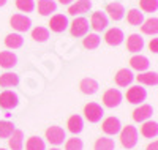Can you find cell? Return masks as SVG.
Here are the masks:
<instances>
[{
	"label": "cell",
	"mask_w": 158,
	"mask_h": 150,
	"mask_svg": "<svg viewBox=\"0 0 158 150\" xmlns=\"http://www.w3.org/2000/svg\"><path fill=\"white\" fill-rule=\"evenodd\" d=\"M51 150H60V148H51Z\"/></svg>",
	"instance_id": "cell-42"
},
{
	"label": "cell",
	"mask_w": 158,
	"mask_h": 150,
	"mask_svg": "<svg viewBox=\"0 0 158 150\" xmlns=\"http://www.w3.org/2000/svg\"><path fill=\"white\" fill-rule=\"evenodd\" d=\"M127 21L131 25H141L144 22V15L139 10H130L128 15H127Z\"/></svg>",
	"instance_id": "cell-29"
},
{
	"label": "cell",
	"mask_w": 158,
	"mask_h": 150,
	"mask_svg": "<svg viewBox=\"0 0 158 150\" xmlns=\"http://www.w3.org/2000/svg\"><path fill=\"white\" fill-rule=\"evenodd\" d=\"M18 103H19V100H18V95H16V93H13V92H10V90L0 93V107H2V109H6V111H10V109L16 107Z\"/></svg>",
	"instance_id": "cell-6"
},
{
	"label": "cell",
	"mask_w": 158,
	"mask_h": 150,
	"mask_svg": "<svg viewBox=\"0 0 158 150\" xmlns=\"http://www.w3.org/2000/svg\"><path fill=\"white\" fill-rule=\"evenodd\" d=\"M19 84V76L15 73L0 74V87H15Z\"/></svg>",
	"instance_id": "cell-22"
},
{
	"label": "cell",
	"mask_w": 158,
	"mask_h": 150,
	"mask_svg": "<svg viewBox=\"0 0 158 150\" xmlns=\"http://www.w3.org/2000/svg\"><path fill=\"white\" fill-rule=\"evenodd\" d=\"M16 62H18V57L15 56L13 52H10V51H3V52H0V66L2 68H13L16 65Z\"/></svg>",
	"instance_id": "cell-19"
},
{
	"label": "cell",
	"mask_w": 158,
	"mask_h": 150,
	"mask_svg": "<svg viewBox=\"0 0 158 150\" xmlns=\"http://www.w3.org/2000/svg\"><path fill=\"white\" fill-rule=\"evenodd\" d=\"M114 147H115L114 139H111V138H100V139H97L94 148L95 150H114Z\"/></svg>",
	"instance_id": "cell-31"
},
{
	"label": "cell",
	"mask_w": 158,
	"mask_h": 150,
	"mask_svg": "<svg viewBox=\"0 0 158 150\" xmlns=\"http://www.w3.org/2000/svg\"><path fill=\"white\" fill-rule=\"evenodd\" d=\"M92 8V2L90 0H77L74 5H71L68 8V15L76 16V15H82V13H87Z\"/></svg>",
	"instance_id": "cell-15"
},
{
	"label": "cell",
	"mask_w": 158,
	"mask_h": 150,
	"mask_svg": "<svg viewBox=\"0 0 158 150\" xmlns=\"http://www.w3.org/2000/svg\"><path fill=\"white\" fill-rule=\"evenodd\" d=\"M147 97V92L146 89H142L141 85H135V87H130L128 92H127V100L133 104H139L146 100Z\"/></svg>",
	"instance_id": "cell-3"
},
{
	"label": "cell",
	"mask_w": 158,
	"mask_h": 150,
	"mask_svg": "<svg viewBox=\"0 0 158 150\" xmlns=\"http://www.w3.org/2000/svg\"><path fill=\"white\" fill-rule=\"evenodd\" d=\"M152 114H153L152 106L150 104H142L133 111V120L135 122H146L147 119L152 117Z\"/></svg>",
	"instance_id": "cell-12"
},
{
	"label": "cell",
	"mask_w": 158,
	"mask_h": 150,
	"mask_svg": "<svg viewBox=\"0 0 158 150\" xmlns=\"http://www.w3.org/2000/svg\"><path fill=\"white\" fill-rule=\"evenodd\" d=\"M141 30H142V33H147V35H156V32H158V19L150 18L147 21H144L141 24Z\"/></svg>",
	"instance_id": "cell-26"
},
{
	"label": "cell",
	"mask_w": 158,
	"mask_h": 150,
	"mask_svg": "<svg viewBox=\"0 0 158 150\" xmlns=\"http://www.w3.org/2000/svg\"><path fill=\"white\" fill-rule=\"evenodd\" d=\"M57 10V3L54 0H38V13L43 16H48Z\"/></svg>",
	"instance_id": "cell-17"
},
{
	"label": "cell",
	"mask_w": 158,
	"mask_h": 150,
	"mask_svg": "<svg viewBox=\"0 0 158 150\" xmlns=\"http://www.w3.org/2000/svg\"><path fill=\"white\" fill-rule=\"evenodd\" d=\"M133 73H131L130 70H127V68H123V70H118L117 74H115V84L120 85V87H127L130 85L131 82H133Z\"/></svg>",
	"instance_id": "cell-14"
},
{
	"label": "cell",
	"mask_w": 158,
	"mask_h": 150,
	"mask_svg": "<svg viewBox=\"0 0 158 150\" xmlns=\"http://www.w3.org/2000/svg\"><path fill=\"white\" fill-rule=\"evenodd\" d=\"M68 130L73 133V134H77V133H81L82 128H84V120L81 115H71L68 119V123H67Z\"/></svg>",
	"instance_id": "cell-20"
},
{
	"label": "cell",
	"mask_w": 158,
	"mask_h": 150,
	"mask_svg": "<svg viewBox=\"0 0 158 150\" xmlns=\"http://www.w3.org/2000/svg\"><path fill=\"white\" fill-rule=\"evenodd\" d=\"M141 134L144 136V138H155V136L158 134V123L156 122H146L142 127H141Z\"/></svg>",
	"instance_id": "cell-24"
},
{
	"label": "cell",
	"mask_w": 158,
	"mask_h": 150,
	"mask_svg": "<svg viewBox=\"0 0 158 150\" xmlns=\"http://www.w3.org/2000/svg\"><path fill=\"white\" fill-rule=\"evenodd\" d=\"M24 43V38L19 35V33H10L6 35L5 38V44L6 48H11V49H19Z\"/></svg>",
	"instance_id": "cell-27"
},
{
	"label": "cell",
	"mask_w": 158,
	"mask_h": 150,
	"mask_svg": "<svg viewBox=\"0 0 158 150\" xmlns=\"http://www.w3.org/2000/svg\"><path fill=\"white\" fill-rule=\"evenodd\" d=\"M149 48H150V51H152V52H156V51H158V40H156V38H153L152 41H150Z\"/></svg>",
	"instance_id": "cell-38"
},
{
	"label": "cell",
	"mask_w": 158,
	"mask_h": 150,
	"mask_svg": "<svg viewBox=\"0 0 158 150\" xmlns=\"http://www.w3.org/2000/svg\"><path fill=\"white\" fill-rule=\"evenodd\" d=\"M10 24H11L13 29H16L18 32H25V30L30 29L32 21H30V18L24 16V15H13L11 19H10Z\"/></svg>",
	"instance_id": "cell-4"
},
{
	"label": "cell",
	"mask_w": 158,
	"mask_h": 150,
	"mask_svg": "<svg viewBox=\"0 0 158 150\" xmlns=\"http://www.w3.org/2000/svg\"><path fill=\"white\" fill-rule=\"evenodd\" d=\"M15 131V125L8 120H2L0 122V138H10L11 133Z\"/></svg>",
	"instance_id": "cell-33"
},
{
	"label": "cell",
	"mask_w": 158,
	"mask_h": 150,
	"mask_svg": "<svg viewBox=\"0 0 158 150\" xmlns=\"http://www.w3.org/2000/svg\"><path fill=\"white\" fill-rule=\"evenodd\" d=\"M59 2H60L62 5H70V3L73 2V0H59Z\"/></svg>",
	"instance_id": "cell-40"
},
{
	"label": "cell",
	"mask_w": 158,
	"mask_h": 150,
	"mask_svg": "<svg viewBox=\"0 0 158 150\" xmlns=\"http://www.w3.org/2000/svg\"><path fill=\"white\" fill-rule=\"evenodd\" d=\"M84 114H85V119L89 120V122H92V123H97V122H100L101 120V117H103V107L100 106V104H97V103H89V104H85V107H84Z\"/></svg>",
	"instance_id": "cell-2"
},
{
	"label": "cell",
	"mask_w": 158,
	"mask_h": 150,
	"mask_svg": "<svg viewBox=\"0 0 158 150\" xmlns=\"http://www.w3.org/2000/svg\"><path fill=\"white\" fill-rule=\"evenodd\" d=\"M89 30V21L85 18H76L73 22H71V27H70V32L73 36H82L85 35Z\"/></svg>",
	"instance_id": "cell-8"
},
{
	"label": "cell",
	"mask_w": 158,
	"mask_h": 150,
	"mask_svg": "<svg viewBox=\"0 0 158 150\" xmlns=\"http://www.w3.org/2000/svg\"><path fill=\"white\" fill-rule=\"evenodd\" d=\"M90 25L94 27V30H97V32L104 30L106 25H108V16L104 15V13H101V11H95L94 15H92Z\"/></svg>",
	"instance_id": "cell-9"
},
{
	"label": "cell",
	"mask_w": 158,
	"mask_h": 150,
	"mask_svg": "<svg viewBox=\"0 0 158 150\" xmlns=\"http://www.w3.org/2000/svg\"><path fill=\"white\" fill-rule=\"evenodd\" d=\"M104 40H106V43L109 46H118V44L123 41V32L120 29H117V27H112V29H109L106 32Z\"/></svg>",
	"instance_id": "cell-10"
},
{
	"label": "cell",
	"mask_w": 158,
	"mask_h": 150,
	"mask_svg": "<svg viewBox=\"0 0 158 150\" xmlns=\"http://www.w3.org/2000/svg\"><path fill=\"white\" fill-rule=\"evenodd\" d=\"M130 65H131V68H135V70H138V71H144V70L149 68L150 62H149L147 57H144V56H135V57H131Z\"/></svg>",
	"instance_id": "cell-23"
},
{
	"label": "cell",
	"mask_w": 158,
	"mask_h": 150,
	"mask_svg": "<svg viewBox=\"0 0 158 150\" xmlns=\"http://www.w3.org/2000/svg\"><path fill=\"white\" fill-rule=\"evenodd\" d=\"M120 133V142L125 148H133L138 142V130L135 127H131V125H127L123 127L122 131H118Z\"/></svg>",
	"instance_id": "cell-1"
},
{
	"label": "cell",
	"mask_w": 158,
	"mask_h": 150,
	"mask_svg": "<svg viewBox=\"0 0 158 150\" xmlns=\"http://www.w3.org/2000/svg\"><path fill=\"white\" fill-rule=\"evenodd\" d=\"M16 6H18L21 11L30 13V11H33V8H35V2H33V0H16Z\"/></svg>",
	"instance_id": "cell-36"
},
{
	"label": "cell",
	"mask_w": 158,
	"mask_h": 150,
	"mask_svg": "<svg viewBox=\"0 0 158 150\" xmlns=\"http://www.w3.org/2000/svg\"><path fill=\"white\" fill-rule=\"evenodd\" d=\"M49 27H51L52 32H57V33L63 32V30L68 27V19H67V16H63V15L52 16L51 21H49Z\"/></svg>",
	"instance_id": "cell-11"
},
{
	"label": "cell",
	"mask_w": 158,
	"mask_h": 150,
	"mask_svg": "<svg viewBox=\"0 0 158 150\" xmlns=\"http://www.w3.org/2000/svg\"><path fill=\"white\" fill-rule=\"evenodd\" d=\"M79 89H81L82 93L85 95H94L97 90H98V82L95 79H90V77H85L81 81V84H79Z\"/></svg>",
	"instance_id": "cell-18"
},
{
	"label": "cell",
	"mask_w": 158,
	"mask_h": 150,
	"mask_svg": "<svg viewBox=\"0 0 158 150\" xmlns=\"http://www.w3.org/2000/svg\"><path fill=\"white\" fill-rule=\"evenodd\" d=\"M141 10L142 11H147V13H153L158 8V0H141L139 2Z\"/></svg>",
	"instance_id": "cell-35"
},
{
	"label": "cell",
	"mask_w": 158,
	"mask_h": 150,
	"mask_svg": "<svg viewBox=\"0 0 158 150\" xmlns=\"http://www.w3.org/2000/svg\"><path fill=\"white\" fill-rule=\"evenodd\" d=\"M136 79H138L139 84H146V85H156V82H158V76H156V73H153V71H150V73H142V74L136 76Z\"/></svg>",
	"instance_id": "cell-28"
},
{
	"label": "cell",
	"mask_w": 158,
	"mask_h": 150,
	"mask_svg": "<svg viewBox=\"0 0 158 150\" xmlns=\"http://www.w3.org/2000/svg\"><path fill=\"white\" fill-rule=\"evenodd\" d=\"M147 150H158V142H152V144H149Z\"/></svg>",
	"instance_id": "cell-39"
},
{
	"label": "cell",
	"mask_w": 158,
	"mask_h": 150,
	"mask_svg": "<svg viewBox=\"0 0 158 150\" xmlns=\"http://www.w3.org/2000/svg\"><path fill=\"white\" fill-rule=\"evenodd\" d=\"M65 150H82V141L77 138H71L65 144Z\"/></svg>",
	"instance_id": "cell-37"
},
{
	"label": "cell",
	"mask_w": 158,
	"mask_h": 150,
	"mask_svg": "<svg viewBox=\"0 0 158 150\" xmlns=\"http://www.w3.org/2000/svg\"><path fill=\"white\" fill-rule=\"evenodd\" d=\"M108 13H109V16H111L112 21H120V19L123 18L125 8H123L122 3L114 2V3H109V5H108Z\"/></svg>",
	"instance_id": "cell-21"
},
{
	"label": "cell",
	"mask_w": 158,
	"mask_h": 150,
	"mask_svg": "<svg viewBox=\"0 0 158 150\" xmlns=\"http://www.w3.org/2000/svg\"><path fill=\"white\" fill-rule=\"evenodd\" d=\"M120 101H122V93L117 89H109L103 95V103L108 107H115V106L120 104Z\"/></svg>",
	"instance_id": "cell-7"
},
{
	"label": "cell",
	"mask_w": 158,
	"mask_h": 150,
	"mask_svg": "<svg viewBox=\"0 0 158 150\" xmlns=\"http://www.w3.org/2000/svg\"><path fill=\"white\" fill-rule=\"evenodd\" d=\"M0 150H5V148H0Z\"/></svg>",
	"instance_id": "cell-43"
},
{
	"label": "cell",
	"mask_w": 158,
	"mask_h": 150,
	"mask_svg": "<svg viewBox=\"0 0 158 150\" xmlns=\"http://www.w3.org/2000/svg\"><path fill=\"white\" fill-rule=\"evenodd\" d=\"M22 139H24V133L21 130H15L10 136V148L11 150H22Z\"/></svg>",
	"instance_id": "cell-25"
},
{
	"label": "cell",
	"mask_w": 158,
	"mask_h": 150,
	"mask_svg": "<svg viewBox=\"0 0 158 150\" xmlns=\"http://www.w3.org/2000/svg\"><path fill=\"white\" fill-rule=\"evenodd\" d=\"M46 139L52 145H60L65 141V131L60 127H51L46 130Z\"/></svg>",
	"instance_id": "cell-5"
},
{
	"label": "cell",
	"mask_w": 158,
	"mask_h": 150,
	"mask_svg": "<svg viewBox=\"0 0 158 150\" xmlns=\"http://www.w3.org/2000/svg\"><path fill=\"white\" fill-rule=\"evenodd\" d=\"M98 44H100V36L97 33L87 35L84 38V48H87V49H97Z\"/></svg>",
	"instance_id": "cell-34"
},
{
	"label": "cell",
	"mask_w": 158,
	"mask_h": 150,
	"mask_svg": "<svg viewBox=\"0 0 158 150\" xmlns=\"http://www.w3.org/2000/svg\"><path fill=\"white\" fill-rule=\"evenodd\" d=\"M5 3H6V0H0V6H3Z\"/></svg>",
	"instance_id": "cell-41"
},
{
	"label": "cell",
	"mask_w": 158,
	"mask_h": 150,
	"mask_svg": "<svg viewBox=\"0 0 158 150\" xmlns=\"http://www.w3.org/2000/svg\"><path fill=\"white\" fill-rule=\"evenodd\" d=\"M103 131L106 133V134H117L118 131H120V128H122V125H120V120L118 119H115V117H108L106 120L103 122Z\"/></svg>",
	"instance_id": "cell-13"
},
{
	"label": "cell",
	"mask_w": 158,
	"mask_h": 150,
	"mask_svg": "<svg viewBox=\"0 0 158 150\" xmlns=\"http://www.w3.org/2000/svg\"><path fill=\"white\" fill-rule=\"evenodd\" d=\"M25 148L27 150H44V141L38 136H32V138L27 141L25 144Z\"/></svg>",
	"instance_id": "cell-32"
},
{
	"label": "cell",
	"mask_w": 158,
	"mask_h": 150,
	"mask_svg": "<svg viewBox=\"0 0 158 150\" xmlns=\"http://www.w3.org/2000/svg\"><path fill=\"white\" fill-rule=\"evenodd\" d=\"M144 48V40L142 36L133 33V35H130L128 40H127V49L130 52H139L141 49Z\"/></svg>",
	"instance_id": "cell-16"
},
{
	"label": "cell",
	"mask_w": 158,
	"mask_h": 150,
	"mask_svg": "<svg viewBox=\"0 0 158 150\" xmlns=\"http://www.w3.org/2000/svg\"><path fill=\"white\" fill-rule=\"evenodd\" d=\"M32 38L38 43H44L49 38V32H48V29H44V27H36V29L32 30Z\"/></svg>",
	"instance_id": "cell-30"
}]
</instances>
